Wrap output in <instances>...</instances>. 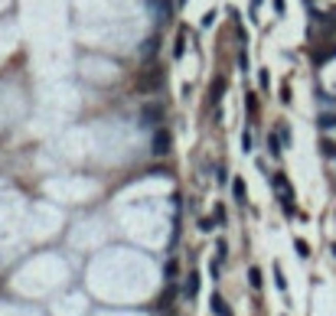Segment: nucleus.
<instances>
[{
    "mask_svg": "<svg viewBox=\"0 0 336 316\" xmlns=\"http://www.w3.org/2000/svg\"><path fill=\"white\" fill-rule=\"evenodd\" d=\"M271 183H274V189H278V196H281V209H284V215H294V202H290V189H287V179L281 176V173H274L271 176Z\"/></svg>",
    "mask_w": 336,
    "mask_h": 316,
    "instance_id": "obj_1",
    "label": "nucleus"
},
{
    "mask_svg": "<svg viewBox=\"0 0 336 316\" xmlns=\"http://www.w3.org/2000/svg\"><path fill=\"white\" fill-rule=\"evenodd\" d=\"M170 144H173L170 130L157 127L154 130V140H150V153H154V156H166V153H170Z\"/></svg>",
    "mask_w": 336,
    "mask_h": 316,
    "instance_id": "obj_2",
    "label": "nucleus"
},
{
    "mask_svg": "<svg viewBox=\"0 0 336 316\" xmlns=\"http://www.w3.org/2000/svg\"><path fill=\"white\" fill-rule=\"evenodd\" d=\"M140 121H144L147 127H157L163 121V104L160 101H147L144 108H140Z\"/></svg>",
    "mask_w": 336,
    "mask_h": 316,
    "instance_id": "obj_3",
    "label": "nucleus"
},
{
    "mask_svg": "<svg viewBox=\"0 0 336 316\" xmlns=\"http://www.w3.org/2000/svg\"><path fill=\"white\" fill-rule=\"evenodd\" d=\"M150 7H154V13H157V20H166V16L173 13V0H147Z\"/></svg>",
    "mask_w": 336,
    "mask_h": 316,
    "instance_id": "obj_4",
    "label": "nucleus"
},
{
    "mask_svg": "<svg viewBox=\"0 0 336 316\" xmlns=\"http://www.w3.org/2000/svg\"><path fill=\"white\" fill-rule=\"evenodd\" d=\"M209 310H212V316H235L232 310H228V303L222 300L219 294H212V300H209Z\"/></svg>",
    "mask_w": 336,
    "mask_h": 316,
    "instance_id": "obj_5",
    "label": "nucleus"
},
{
    "mask_svg": "<svg viewBox=\"0 0 336 316\" xmlns=\"http://www.w3.org/2000/svg\"><path fill=\"white\" fill-rule=\"evenodd\" d=\"M176 274H180V264H176V261L170 258V261L163 264V280H166V284H173V280H176Z\"/></svg>",
    "mask_w": 336,
    "mask_h": 316,
    "instance_id": "obj_6",
    "label": "nucleus"
},
{
    "mask_svg": "<svg viewBox=\"0 0 336 316\" xmlns=\"http://www.w3.org/2000/svg\"><path fill=\"white\" fill-rule=\"evenodd\" d=\"M199 294V274H190V280H186V287H183V297H196Z\"/></svg>",
    "mask_w": 336,
    "mask_h": 316,
    "instance_id": "obj_7",
    "label": "nucleus"
},
{
    "mask_svg": "<svg viewBox=\"0 0 336 316\" xmlns=\"http://www.w3.org/2000/svg\"><path fill=\"white\" fill-rule=\"evenodd\" d=\"M154 52H157V36H150V39L144 42V49H140V59L147 62V59H154Z\"/></svg>",
    "mask_w": 336,
    "mask_h": 316,
    "instance_id": "obj_8",
    "label": "nucleus"
},
{
    "mask_svg": "<svg viewBox=\"0 0 336 316\" xmlns=\"http://www.w3.org/2000/svg\"><path fill=\"white\" fill-rule=\"evenodd\" d=\"M232 196H235V202H245L248 189H245V183H242V179H235V183H232Z\"/></svg>",
    "mask_w": 336,
    "mask_h": 316,
    "instance_id": "obj_9",
    "label": "nucleus"
},
{
    "mask_svg": "<svg viewBox=\"0 0 336 316\" xmlns=\"http://www.w3.org/2000/svg\"><path fill=\"white\" fill-rule=\"evenodd\" d=\"M183 52H186V33H180V36H176V46H173L176 59H183Z\"/></svg>",
    "mask_w": 336,
    "mask_h": 316,
    "instance_id": "obj_10",
    "label": "nucleus"
},
{
    "mask_svg": "<svg viewBox=\"0 0 336 316\" xmlns=\"http://www.w3.org/2000/svg\"><path fill=\"white\" fill-rule=\"evenodd\" d=\"M222 92H225V78L212 82V101H222Z\"/></svg>",
    "mask_w": 336,
    "mask_h": 316,
    "instance_id": "obj_11",
    "label": "nucleus"
},
{
    "mask_svg": "<svg viewBox=\"0 0 336 316\" xmlns=\"http://www.w3.org/2000/svg\"><path fill=\"white\" fill-rule=\"evenodd\" d=\"M173 300H176V287L170 284V287H166V294L160 297V306H173Z\"/></svg>",
    "mask_w": 336,
    "mask_h": 316,
    "instance_id": "obj_12",
    "label": "nucleus"
},
{
    "mask_svg": "<svg viewBox=\"0 0 336 316\" xmlns=\"http://www.w3.org/2000/svg\"><path fill=\"white\" fill-rule=\"evenodd\" d=\"M248 284L255 287V290L261 287V270H258V267H248Z\"/></svg>",
    "mask_w": 336,
    "mask_h": 316,
    "instance_id": "obj_13",
    "label": "nucleus"
},
{
    "mask_svg": "<svg viewBox=\"0 0 336 316\" xmlns=\"http://www.w3.org/2000/svg\"><path fill=\"white\" fill-rule=\"evenodd\" d=\"M274 284H278V290H287V280L281 274V264H274Z\"/></svg>",
    "mask_w": 336,
    "mask_h": 316,
    "instance_id": "obj_14",
    "label": "nucleus"
},
{
    "mask_svg": "<svg viewBox=\"0 0 336 316\" xmlns=\"http://www.w3.org/2000/svg\"><path fill=\"white\" fill-rule=\"evenodd\" d=\"M294 248H297V254H300V258H307V254H310V248H307V241H304V238H297V244H294Z\"/></svg>",
    "mask_w": 336,
    "mask_h": 316,
    "instance_id": "obj_15",
    "label": "nucleus"
},
{
    "mask_svg": "<svg viewBox=\"0 0 336 316\" xmlns=\"http://www.w3.org/2000/svg\"><path fill=\"white\" fill-rule=\"evenodd\" d=\"M320 127H336V118H333V114H323V118H320Z\"/></svg>",
    "mask_w": 336,
    "mask_h": 316,
    "instance_id": "obj_16",
    "label": "nucleus"
},
{
    "mask_svg": "<svg viewBox=\"0 0 336 316\" xmlns=\"http://www.w3.org/2000/svg\"><path fill=\"white\" fill-rule=\"evenodd\" d=\"M242 150H251V130H245V134H242Z\"/></svg>",
    "mask_w": 336,
    "mask_h": 316,
    "instance_id": "obj_17",
    "label": "nucleus"
},
{
    "mask_svg": "<svg viewBox=\"0 0 336 316\" xmlns=\"http://www.w3.org/2000/svg\"><path fill=\"white\" fill-rule=\"evenodd\" d=\"M278 137H281V140H284V144H287V140H290V130H287V124H281V127H278Z\"/></svg>",
    "mask_w": 336,
    "mask_h": 316,
    "instance_id": "obj_18",
    "label": "nucleus"
},
{
    "mask_svg": "<svg viewBox=\"0 0 336 316\" xmlns=\"http://www.w3.org/2000/svg\"><path fill=\"white\" fill-rule=\"evenodd\" d=\"M199 228H202V232H212L216 225H212V218H202V222H199Z\"/></svg>",
    "mask_w": 336,
    "mask_h": 316,
    "instance_id": "obj_19",
    "label": "nucleus"
}]
</instances>
